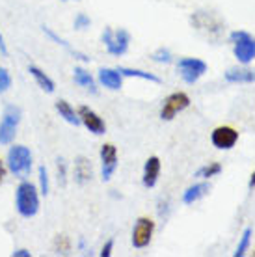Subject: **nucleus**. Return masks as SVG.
<instances>
[{
    "mask_svg": "<svg viewBox=\"0 0 255 257\" xmlns=\"http://www.w3.org/2000/svg\"><path fill=\"white\" fill-rule=\"evenodd\" d=\"M15 207L23 218H34L39 212V192L32 183L23 181L15 192Z\"/></svg>",
    "mask_w": 255,
    "mask_h": 257,
    "instance_id": "nucleus-1",
    "label": "nucleus"
},
{
    "mask_svg": "<svg viewBox=\"0 0 255 257\" xmlns=\"http://www.w3.org/2000/svg\"><path fill=\"white\" fill-rule=\"evenodd\" d=\"M190 23L209 41H220L223 36V30H225L222 21L211 12H196L190 17Z\"/></svg>",
    "mask_w": 255,
    "mask_h": 257,
    "instance_id": "nucleus-2",
    "label": "nucleus"
},
{
    "mask_svg": "<svg viewBox=\"0 0 255 257\" xmlns=\"http://www.w3.org/2000/svg\"><path fill=\"white\" fill-rule=\"evenodd\" d=\"M229 41L233 43V54L238 64L248 65L255 60V36L246 30H233L229 34Z\"/></svg>",
    "mask_w": 255,
    "mask_h": 257,
    "instance_id": "nucleus-3",
    "label": "nucleus"
},
{
    "mask_svg": "<svg viewBox=\"0 0 255 257\" xmlns=\"http://www.w3.org/2000/svg\"><path fill=\"white\" fill-rule=\"evenodd\" d=\"M8 170L12 172L15 177L25 179L26 175L32 170V151L26 146H12L8 151V161H6Z\"/></svg>",
    "mask_w": 255,
    "mask_h": 257,
    "instance_id": "nucleus-4",
    "label": "nucleus"
},
{
    "mask_svg": "<svg viewBox=\"0 0 255 257\" xmlns=\"http://www.w3.org/2000/svg\"><path fill=\"white\" fill-rule=\"evenodd\" d=\"M21 117H23V110L17 104H8L4 108V114L0 119V144L2 146H8L13 142L17 128H19Z\"/></svg>",
    "mask_w": 255,
    "mask_h": 257,
    "instance_id": "nucleus-5",
    "label": "nucleus"
},
{
    "mask_svg": "<svg viewBox=\"0 0 255 257\" xmlns=\"http://www.w3.org/2000/svg\"><path fill=\"white\" fill-rule=\"evenodd\" d=\"M102 43L106 47V52L112 56H123L127 54L129 45H131V34L125 28H104V32L101 36Z\"/></svg>",
    "mask_w": 255,
    "mask_h": 257,
    "instance_id": "nucleus-6",
    "label": "nucleus"
},
{
    "mask_svg": "<svg viewBox=\"0 0 255 257\" xmlns=\"http://www.w3.org/2000/svg\"><path fill=\"white\" fill-rule=\"evenodd\" d=\"M190 106V97L185 91H175L172 95H168L160 108V119L162 121H172L173 117L181 114L183 110Z\"/></svg>",
    "mask_w": 255,
    "mask_h": 257,
    "instance_id": "nucleus-7",
    "label": "nucleus"
},
{
    "mask_svg": "<svg viewBox=\"0 0 255 257\" xmlns=\"http://www.w3.org/2000/svg\"><path fill=\"white\" fill-rule=\"evenodd\" d=\"M207 69H209V65L205 64L203 60L190 58V56L181 58L179 60V64H177L179 75H181V78H183L186 84H196L199 78L207 73Z\"/></svg>",
    "mask_w": 255,
    "mask_h": 257,
    "instance_id": "nucleus-8",
    "label": "nucleus"
},
{
    "mask_svg": "<svg viewBox=\"0 0 255 257\" xmlns=\"http://www.w3.org/2000/svg\"><path fill=\"white\" fill-rule=\"evenodd\" d=\"M155 233V222L149 216H140L133 227V246L136 250H144L149 246Z\"/></svg>",
    "mask_w": 255,
    "mask_h": 257,
    "instance_id": "nucleus-9",
    "label": "nucleus"
},
{
    "mask_svg": "<svg viewBox=\"0 0 255 257\" xmlns=\"http://www.w3.org/2000/svg\"><path fill=\"white\" fill-rule=\"evenodd\" d=\"M99 157H101V179L108 183L117 170V148L114 144H102Z\"/></svg>",
    "mask_w": 255,
    "mask_h": 257,
    "instance_id": "nucleus-10",
    "label": "nucleus"
},
{
    "mask_svg": "<svg viewBox=\"0 0 255 257\" xmlns=\"http://www.w3.org/2000/svg\"><path fill=\"white\" fill-rule=\"evenodd\" d=\"M238 142V131L229 125H220L211 133V144L220 151L233 149Z\"/></svg>",
    "mask_w": 255,
    "mask_h": 257,
    "instance_id": "nucleus-11",
    "label": "nucleus"
},
{
    "mask_svg": "<svg viewBox=\"0 0 255 257\" xmlns=\"http://www.w3.org/2000/svg\"><path fill=\"white\" fill-rule=\"evenodd\" d=\"M77 114H78V117H80V123L88 128L91 135L101 136L106 133V123H104V119H102L93 108H89V106L82 104V106H78Z\"/></svg>",
    "mask_w": 255,
    "mask_h": 257,
    "instance_id": "nucleus-12",
    "label": "nucleus"
},
{
    "mask_svg": "<svg viewBox=\"0 0 255 257\" xmlns=\"http://www.w3.org/2000/svg\"><path fill=\"white\" fill-rule=\"evenodd\" d=\"M93 179V166H91V161L84 155H78L75 159V183L84 187L88 185L89 181Z\"/></svg>",
    "mask_w": 255,
    "mask_h": 257,
    "instance_id": "nucleus-13",
    "label": "nucleus"
},
{
    "mask_svg": "<svg viewBox=\"0 0 255 257\" xmlns=\"http://www.w3.org/2000/svg\"><path fill=\"white\" fill-rule=\"evenodd\" d=\"M160 159L159 157H149L144 164V174H142V183H144V187L146 188H153L157 185V181H159V175H160Z\"/></svg>",
    "mask_w": 255,
    "mask_h": 257,
    "instance_id": "nucleus-14",
    "label": "nucleus"
},
{
    "mask_svg": "<svg viewBox=\"0 0 255 257\" xmlns=\"http://www.w3.org/2000/svg\"><path fill=\"white\" fill-rule=\"evenodd\" d=\"M223 78L229 84H253L255 82V69L249 67H229L223 73Z\"/></svg>",
    "mask_w": 255,
    "mask_h": 257,
    "instance_id": "nucleus-15",
    "label": "nucleus"
},
{
    "mask_svg": "<svg viewBox=\"0 0 255 257\" xmlns=\"http://www.w3.org/2000/svg\"><path fill=\"white\" fill-rule=\"evenodd\" d=\"M99 82L108 90L117 91L121 90L123 86V75L117 69H112V67H101L99 69Z\"/></svg>",
    "mask_w": 255,
    "mask_h": 257,
    "instance_id": "nucleus-16",
    "label": "nucleus"
},
{
    "mask_svg": "<svg viewBox=\"0 0 255 257\" xmlns=\"http://www.w3.org/2000/svg\"><path fill=\"white\" fill-rule=\"evenodd\" d=\"M28 73L34 77V80L38 82V86L41 88L43 91H47V93H54V90H56V84H54V80H52L47 73H45L43 69H39L38 65H30L28 67Z\"/></svg>",
    "mask_w": 255,
    "mask_h": 257,
    "instance_id": "nucleus-17",
    "label": "nucleus"
},
{
    "mask_svg": "<svg viewBox=\"0 0 255 257\" xmlns=\"http://www.w3.org/2000/svg\"><path fill=\"white\" fill-rule=\"evenodd\" d=\"M207 192H209V185L207 183H196V185H192V187H188L185 190V194H183V203L185 205H194L203 196H207Z\"/></svg>",
    "mask_w": 255,
    "mask_h": 257,
    "instance_id": "nucleus-18",
    "label": "nucleus"
},
{
    "mask_svg": "<svg viewBox=\"0 0 255 257\" xmlns=\"http://www.w3.org/2000/svg\"><path fill=\"white\" fill-rule=\"evenodd\" d=\"M54 108H56V112L60 114V117H64L65 121L71 123V125H80V117H78V114L75 112V108L71 106L67 101H64V99H58L56 103H54Z\"/></svg>",
    "mask_w": 255,
    "mask_h": 257,
    "instance_id": "nucleus-19",
    "label": "nucleus"
},
{
    "mask_svg": "<svg viewBox=\"0 0 255 257\" xmlns=\"http://www.w3.org/2000/svg\"><path fill=\"white\" fill-rule=\"evenodd\" d=\"M73 78H75V82H77L80 88H86V90H89L91 93H97L95 80H93V77H91L84 67H75V69H73Z\"/></svg>",
    "mask_w": 255,
    "mask_h": 257,
    "instance_id": "nucleus-20",
    "label": "nucleus"
},
{
    "mask_svg": "<svg viewBox=\"0 0 255 257\" xmlns=\"http://www.w3.org/2000/svg\"><path fill=\"white\" fill-rule=\"evenodd\" d=\"M115 69L121 73L123 77H136V78H142V80H149V82H155V84H160V78L153 73H147V71H142V69H133V67H115Z\"/></svg>",
    "mask_w": 255,
    "mask_h": 257,
    "instance_id": "nucleus-21",
    "label": "nucleus"
},
{
    "mask_svg": "<svg viewBox=\"0 0 255 257\" xmlns=\"http://www.w3.org/2000/svg\"><path fill=\"white\" fill-rule=\"evenodd\" d=\"M222 164L220 162H209V164H205V166H201L196 172V177L201 181H209L211 177H216V175L222 174Z\"/></svg>",
    "mask_w": 255,
    "mask_h": 257,
    "instance_id": "nucleus-22",
    "label": "nucleus"
},
{
    "mask_svg": "<svg viewBox=\"0 0 255 257\" xmlns=\"http://www.w3.org/2000/svg\"><path fill=\"white\" fill-rule=\"evenodd\" d=\"M43 32L47 34V36H49V38H51V39H54V41H56L58 45H62V47H64L65 51H69L71 54H73V56H77V58H78V60H82V62H89V58H88V56H86V54H82V52H78L77 49H73V47H71L69 43H67V41H64V39H60V38H58V36H56V34L52 32L51 28H47V26H43Z\"/></svg>",
    "mask_w": 255,
    "mask_h": 257,
    "instance_id": "nucleus-23",
    "label": "nucleus"
},
{
    "mask_svg": "<svg viewBox=\"0 0 255 257\" xmlns=\"http://www.w3.org/2000/svg\"><path fill=\"white\" fill-rule=\"evenodd\" d=\"M251 235H253V229H251V227H246L242 231V235H240V242H238L233 255L235 257L246 255V251H248V248H249V242H251Z\"/></svg>",
    "mask_w": 255,
    "mask_h": 257,
    "instance_id": "nucleus-24",
    "label": "nucleus"
},
{
    "mask_svg": "<svg viewBox=\"0 0 255 257\" xmlns=\"http://www.w3.org/2000/svg\"><path fill=\"white\" fill-rule=\"evenodd\" d=\"M172 52H170V49H164V47H160L159 51H155L153 54H151V60L153 62H159V64H170L172 62Z\"/></svg>",
    "mask_w": 255,
    "mask_h": 257,
    "instance_id": "nucleus-25",
    "label": "nucleus"
},
{
    "mask_svg": "<svg viewBox=\"0 0 255 257\" xmlns=\"http://www.w3.org/2000/svg\"><path fill=\"white\" fill-rule=\"evenodd\" d=\"M10 88H12V75H10V71L6 67L0 65V95L6 93Z\"/></svg>",
    "mask_w": 255,
    "mask_h": 257,
    "instance_id": "nucleus-26",
    "label": "nucleus"
},
{
    "mask_svg": "<svg viewBox=\"0 0 255 257\" xmlns=\"http://www.w3.org/2000/svg\"><path fill=\"white\" fill-rule=\"evenodd\" d=\"M38 174H39V192L43 194V196H47L49 194V174H47L45 166H39Z\"/></svg>",
    "mask_w": 255,
    "mask_h": 257,
    "instance_id": "nucleus-27",
    "label": "nucleus"
},
{
    "mask_svg": "<svg viewBox=\"0 0 255 257\" xmlns=\"http://www.w3.org/2000/svg\"><path fill=\"white\" fill-rule=\"evenodd\" d=\"M91 25V21H89L88 15H84V13H78L77 19H75V28L77 30H82V28H88Z\"/></svg>",
    "mask_w": 255,
    "mask_h": 257,
    "instance_id": "nucleus-28",
    "label": "nucleus"
},
{
    "mask_svg": "<svg viewBox=\"0 0 255 257\" xmlns=\"http://www.w3.org/2000/svg\"><path fill=\"white\" fill-rule=\"evenodd\" d=\"M58 183H60V185H62V187H64L65 185V175H67V172H65V161L64 159H60V161H58Z\"/></svg>",
    "mask_w": 255,
    "mask_h": 257,
    "instance_id": "nucleus-29",
    "label": "nucleus"
},
{
    "mask_svg": "<svg viewBox=\"0 0 255 257\" xmlns=\"http://www.w3.org/2000/svg\"><path fill=\"white\" fill-rule=\"evenodd\" d=\"M112 250H114V238H108V240H106V244L102 246L101 257H110L112 255Z\"/></svg>",
    "mask_w": 255,
    "mask_h": 257,
    "instance_id": "nucleus-30",
    "label": "nucleus"
},
{
    "mask_svg": "<svg viewBox=\"0 0 255 257\" xmlns=\"http://www.w3.org/2000/svg\"><path fill=\"white\" fill-rule=\"evenodd\" d=\"M4 177H6V166H4V162H2V159H0V185H2Z\"/></svg>",
    "mask_w": 255,
    "mask_h": 257,
    "instance_id": "nucleus-31",
    "label": "nucleus"
},
{
    "mask_svg": "<svg viewBox=\"0 0 255 257\" xmlns=\"http://www.w3.org/2000/svg\"><path fill=\"white\" fill-rule=\"evenodd\" d=\"M0 52H2L4 56H8V47H6V43H4V38H2V34H0Z\"/></svg>",
    "mask_w": 255,
    "mask_h": 257,
    "instance_id": "nucleus-32",
    "label": "nucleus"
},
{
    "mask_svg": "<svg viewBox=\"0 0 255 257\" xmlns=\"http://www.w3.org/2000/svg\"><path fill=\"white\" fill-rule=\"evenodd\" d=\"M255 188V170L251 172V175H249V181H248V190H253Z\"/></svg>",
    "mask_w": 255,
    "mask_h": 257,
    "instance_id": "nucleus-33",
    "label": "nucleus"
},
{
    "mask_svg": "<svg viewBox=\"0 0 255 257\" xmlns=\"http://www.w3.org/2000/svg\"><path fill=\"white\" fill-rule=\"evenodd\" d=\"M17 255L30 257V251H28V250H15V251H13V257H17Z\"/></svg>",
    "mask_w": 255,
    "mask_h": 257,
    "instance_id": "nucleus-34",
    "label": "nucleus"
},
{
    "mask_svg": "<svg viewBox=\"0 0 255 257\" xmlns=\"http://www.w3.org/2000/svg\"><path fill=\"white\" fill-rule=\"evenodd\" d=\"M253 255H255V251H253Z\"/></svg>",
    "mask_w": 255,
    "mask_h": 257,
    "instance_id": "nucleus-35",
    "label": "nucleus"
}]
</instances>
